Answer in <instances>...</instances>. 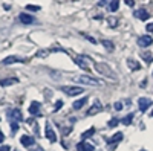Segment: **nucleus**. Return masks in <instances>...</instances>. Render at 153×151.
Returning a JSON list of instances; mask_svg holds the SVG:
<instances>
[{
  "mask_svg": "<svg viewBox=\"0 0 153 151\" xmlns=\"http://www.w3.org/2000/svg\"><path fill=\"white\" fill-rule=\"evenodd\" d=\"M61 107H63V101H57V102H55V108H54V111H58Z\"/></svg>",
  "mask_w": 153,
  "mask_h": 151,
  "instance_id": "26",
  "label": "nucleus"
},
{
  "mask_svg": "<svg viewBox=\"0 0 153 151\" xmlns=\"http://www.w3.org/2000/svg\"><path fill=\"white\" fill-rule=\"evenodd\" d=\"M75 82H80V84H87V85H103V81L95 80L92 77H87V75H80V77H74L72 78Z\"/></svg>",
  "mask_w": 153,
  "mask_h": 151,
  "instance_id": "1",
  "label": "nucleus"
},
{
  "mask_svg": "<svg viewBox=\"0 0 153 151\" xmlns=\"http://www.w3.org/2000/svg\"><path fill=\"white\" fill-rule=\"evenodd\" d=\"M84 37H86V38H87L89 41H91V43H94V44H97V40H95V38H92V37H89V35H84Z\"/></svg>",
  "mask_w": 153,
  "mask_h": 151,
  "instance_id": "31",
  "label": "nucleus"
},
{
  "mask_svg": "<svg viewBox=\"0 0 153 151\" xmlns=\"http://www.w3.org/2000/svg\"><path fill=\"white\" fill-rule=\"evenodd\" d=\"M127 66H129L132 70H138V69H141V64H139L138 61H135L133 58H129V60H127Z\"/></svg>",
  "mask_w": 153,
  "mask_h": 151,
  "instance_id": "18",
  "label": "nucleus"
},
{
  "mask_svg": "<svg viewBox=\"0 0 153 151\" xmlns=\"http://www.w3.org/2000/svg\"><path fill=\"white\" fill-rule=\"evenodd\" d=\"M19 18H20V21L25 23V24H32V23H34V17L29 15V14H20Z\"/></svg>",
  "mask_w": 153,
  "mask_h": 151,
  "instance_id": "16",
  "label": "nucleus"
},
{
  "mask_svg": "<svg viewBox=\"0 0 153 151\" xmlns=\"http://www.w3.org/2000/svg\"><path fill=\"white\" fill-rule=\"evenodd\" d=\"M101 44H103V46H104V47L109 50V52H112V50L115 49L113 43H112V41H109V40H106V38H104V40H101Z\"/></svg>",
  "mask_w": 153,
  "mask_h": 151,
  "instance_id": "20",
  "label": "nucleus"
},
{
  "mask_svg": "<svg viewBox=\"0 0 153 151\" xmlns=\"http://www.w3.org/2000/svg\"><path fill=\"white\" fill-rule=\"evenodd\" d=\"M20 142H22V145L23 147H32V145H35V141H34V137H31V136H22V139H20Z\"/></svg>",
  "mask_w": 153,
  "mask_h": 151,
  "instance_id": "9",
  "label": "nucleus"
},
{
  "mask_svg": "<svg viewBox=\"0 0 153 151\" xmlns=\"http://www.w3.org/2000/svg\"><path fill=\"white\" fill-rule=\"evenodd\" d=\"M29 113H31V115H34V116L40 115V102H37V101L31 102V105H29Z\"/></svg>",
  "mask_w": 153,
  "mask_h": 151,
  "instance_id": "11",
  "label": "nucleus"
},
{
  "mask_svg": "<svg viewBox=\"0 0 153 151\" xmlns=\"http://www.w3.org/2000/svg\"><path fill=\"white\" fill-rule=\"evenodd\" d=\"M141 151H146V150H141Z\"/></svg>",
  "mask_w": 153,
  "mask_h": 151,
  "instance_id": "38",
  "label": "nucleus"
},
{
  "mask_svg": "<svg viewBox=\"0 0 153 151\" xmlns=\"http://www.w3.org/2000/svg\"><path fill=\"white\" fill-rule=\"evenodd\" d=\"M0 151H9V145H2L0 147Z\"/></svg>",
  "mask_w": 153,
  "mask_h": 151,
  "instance_id": "32",
  "label": "nucleus"
},
{
  "mask_svg": "<svg viewBox=\"0 0 153 151\" xmlns=\"http://www.w3.org/2000/svg\"><path fill=\"white\" fill-rule=\"evenodd\" d=\"M76 150L78 151H94L95 147L92 144H87V142H80L78 145H76Z\"/></svg>",
  "mask_w": 153,
  "mask_h": 151,
  "instance_id": "12",
  "label": "nucleus"
},
{
  "mask_svg": "<svg viewBox=\"0 0 153 151\" xmlns=\"http://www.w3.org/2000/svg\"><path fill=\"white\" fill-rule=\"evenodd\" d=\"M117 23H118V21H117V18H109V24H110L112 28L117 26Z\"/></svg>",
  "mask_w": 153,
  "mask_h": 151,
  "instance_id": "29",
  "label": "nucleus"
},
{
  "mask_svg": "<svg viewBox=\"0 0 153 151\" xmlns=\"http://www.w3.org/2000/svg\"><path fill=\"white\" fill-rule=\"evenodd\" d=\"M109 8H110V11H112V12L118 11V8H120V0H112L110 5H109Z\"/></svg>",
  "mask_w": 153,
  "mask_h": 151,
  "instance_id": "22",
  "label": "nucleus"
},
{
  "mask_svg": "<svg viewBox=\"0 0 153 151\" xmlns=\"http://www.w3.org/2000/svg\"><path fill=\"white\" fill-rule=\"evenodd\" d=\"M152 116H153V111H152Z\"/></svg>",
  "mask_w": 153,
  "mask_h": 151,
  "instance_id": "37",
  "label": "nucleus"
},
{
  "mask_svg": "<svg viewBox=\"0 0 153 151\" xmlns=\"http://www.w3.org/2000/svg\"><path fill=\"white\" fill-rule=\"evenodd\" d=\"M138 104H139V110H141V111H147V108L152 105V99H149V98H139Z\"/></svg>",
  "mask_w": 153,
  "mask_h": 151,
  "instance_id": "6",
  "label": "nucleus"
},
{
  "mask_svg": "<svg viewBox=\"0 0 153 151\" xmlns=\"http://www.w3.org/2000/svg\"><path fill=\"white\" fill-rule=\"evenodd\" d=\"M115 110H117V111H120V110H123V102H120V101H118V102H115Z\"/></svg>",
  "mask_w": 153,
  "mask_h": 151,
  "instance_id": "27",
  "label": "nucleus"
},
{
  "mask_svg": "<svg viewBox=\"0 0 153 151\" xmlns=\"http://www.w3.org/2000/svg\"><path fill=\"white\" fill-rule=\"evenodd\" d=\"M123 137H124V134H123L121 131H120V133H115L112 137H109V139H107V144H109V145H113V144L123 141Z\"/></svg>",
  "mask_w": 153,
  "mask_h": 151,
  "instance_id": "14",
  "label": "nucleus"
},
{
  "mask_svg": "<svg viewBox=\"0 0 153 151\" xmlns=\"http://www.w3.org/2000/svg\"><path fill=\"white\" fill-rule=\"evenodd\" d=\"M86 102H87V98H81V99L75 101V102L72 104V108H74V110H80V108H83V107L86 105Z\"/></svg>",
  "mask_w": 153,
  "mask_h": 151,
  "instance_id": "17",
  "label": "nucleus"
},
{
  "mask_svg": "<svg viewBox=\"0 0 153 151\" xmlns=\"http://www.w3.org/2000/svg\"><path fill=\"white\" fill-rule=\"evenodd\" d=\"M106 2H109V0H100V5H106Z\"/></svg>",
  "mask_w": 153,
  "mask_h": 151,
  "instance_id": "36",
  "label": "nucleus"
},
{
  "mask_svg": "<svg viewBox=\"0 0 153 151\" xmlns=\"http://www.w3.org/2000/svg\"><path fill=\"white\" fill-rule=\"evenodd\" d=\"M126 3L129 5V6H133V5H135V2H133V0H126Z\"/></svg>",
  "mask_w": 153,
  "mask_h": 151,
  "instance_id": "34",
  "label": "nucleus"
},
{
  "mask_svg": "<svg viewBox=\"0 0 153 151\" xmlns=\"http://www.w3.org/2000/svg\"><path fill=\"white\" fill-rule=\"evenodd\" d=\"M135 17L144 21V20H149L150 14H149V12H147L146 9H138V11H135Z\"/></svg>",
  "mask_w": 153,
  "mask_h": 151,
  "instance_id": "13",
  "label": "nucleus"
},
{
  "mask_svg": "<svg viewBox=\"0 0 153 151\" xmlns=\"http://www.w3.org/2000/svg\"><path fill=\"white\" fill-rule=\"evenodd\" d=\"M94 133H95V128H89L87 131H84L83 136H81V137H83V141H84V139H89L91 136H94Z\"/></svg>",
  "mask_w": 153,
  "mask_h": 151,
  "instance_id": "23",
  "label": "nucleus"
},
{
  "mask_svg": "<svg viewBox=\"0 0 153 151\" xmlns=\"http://www.w3.org/2000/svg\"><path fill=\"white\" fill-rule=\"evenodd\" d=\"M152 43H153V38L150 35H143V37H139V38H138V44L141 47H149Z\"/></svg>",
  "mask_w": 153,
  "mask_h": 151,
  "instance_id": "5",
  "label": "nucleus"
},
{
  "mask_svg": "<svg viewBox=\"0 0 153 151\" xmlns=\"http://www.w3.org/2000/svg\"><path fill=\"white\" fill-rule=\"evenodd\" d=\"M46 137L49 139V142H55L57 141V136H55V131L52 130L49 124H46Z\"/></svg>",
  "mask_w": 153,
  "mask_h": 151,
  "instance_id": "10",
  "label": "nucleus"
},
{
  "mask_svg": "<svg viewBox=\"0 0 153 151\" xmlns=\"http://www.w3.org/2000/svg\"><path fill=\"white\" fill-rule=\"evenodd\" d=\"M101 110H103V105H101V102L97 99L95 102H94V105L91 107V110L87 111V115H89V116H94V115H97V113H100Z\"/></svg>",
  "mask_w": 153,
  "mask_h": 151,
  "instance_id": "7",
  "label": "nucleus"
},
{
  "mask_svg": "<svg viewBox=\"0 0 153 151\" xmlns=\"http://www.w3.org/2000/svg\"><path fill=\"white\" fill-rule=\"evenodd\" d=\"M3 141H5V134H3V131H2V130H0V144H2Z\"/></svg>",
  "mask_w": 153,
  "mask_h": 151,
  "instance_id": "33",
  "label": "nucleus"
},
{
  "mask_svg": "<svg viewBox=\"0 0 153 151\" xmlns=\"http://www.w3.org/2000/svg\"><path fill=\"white\" fill-rule=\"evenodd\" d=\"M61 92H65L68 96H76V95L83 93V89L81 87H75V85H63Z\"/></svg>",
  "mask_w": 153,
  "mask_h": 151,
  "instance_id": "3",
  "label": "nucleus"
},
{
  "mask_svg": "<svg viewBox=\"0 0 153 151\" xmlns=\"http://www.w3.org/2000/svg\"><path fill=\"white\" fill-rule=\"evenodd\" d=\"M95 69H97L101 75H104V77H107V78H112V80L117 78V75L113 73V70H112L107 64H103V63H95Z\"/></svg>",
  "mask_w": 153,
  "mask_h": 151,
  "instance_id": "2",
  "label": "nucleus"
},
{
  "mask_svg": "<svg viewBox=\"0 0 153 151\" xmlns=\"http://www.w3.org/2000/svg\"><path fill=\"white\" fill-rule=\"evenodd\" d=\"M118 124H120V121L113 118V119H110V121H109V127H117Z\"/></svg>",
  "mask_w": 153,
  "mask_h": 151,
  "instance_id": "25",
  "label": "nucleus"
},
{
  "mask_svg": "<svg viewBox=\"0 0 153 151\" xmlns=\"http://www.w3.org/2000/svg\"><path fill=\"white\" fill-rule=\"evenodd\" d=\"M12 63H25V60L22 57H16V55H11V57H6L5 60H2V64H12Z\"/></svg>",
  "mask_w": 153,
  "mask_h": 151,
  "instance_id": "8",
  "label": "nucleus"
},
{
  "mask_svg": "<svg viewBox=\"0 0 153 151\" xmlns=\"http://www.w3.org/2000/svg\"><path fill=\"white\" fill-rule=\"evenodd\" d=\"M32 151H45V150H43V148H42V147H35V148H34V150H32Z\"/></svg>",
  "mask_w": 153,
  "mask_h": 151,
  "instance_id": "35",
  "label": "nucleus"
},
{
  "mask_svg": "<svg viewBox=\"0 0 153 151\" xmlns=\"http://www.w3.org/2000/svg\"><path fill=\"white\" fill-rule=\"evenodd\" d=\"M84 60H86L84 57H80V55H78V57H75V60H74V61H75L76 64H78V66H80L84 72H89V66L86 64V61H84Z\"/></svg>",
  "mask_w": 153,
  "mask_h": 151,
  "instance_id": "15",
  "label": "nucleus"
},
{
  "mask_svg": "<svg viewBox=\"0 0 153 151\" xmlns=\"http://www.w3.org/2000/svg\"><path fill=\"white\" fill-rule=\"evenodd\" d=\"M26 9H29V11H40V6H34V5H28V6H26Z\"/></svg>",
  "mask_w": 153,
  "mask_h": 151,
  "instance_id": "28",
  "label": "nucleus"
},
{
  "mask_svg": "<svg viewBox=\"0 0 153 151\" xmlns=\"http://www.w3.org/2000/svg\"><path fill=\"white\" fill-rule=\"evenodd\" d=\"M132 121H133V113H129V115H127L126 118H123V119H121V122H123L124 125H130V124H132Z\"/></svg>",
  "mask_w": 153,
  "mask_h": 151,
  "instance_id": "21",
  "label": "nucleus"
},
{
  "mask_svg": "<svg viewBox=\"0 0 153 151\" xmlns=\"http://www.w3.org/2000/svg\"><path fill=\"white\" fill-rule=\"evenodd\" d=\"M146 29H147L149 32H153V23H149L147 26H146Z\"/></svg>",
  "mask_w": 153,
  "mask_h": 151,
  "instance_id": "30",
  "label": "nucleus"
},
{
  "mask_svg": "<svg viewBox=\"0 0 153 151\" xmlns=\"http://www.w3.org/2000/svg\"><path fill=\"white\" fill-rule=\"evenodd\" d=\"M143 58L146 60V63H147V64H150V63L153 61V57H152V54H147V52H144V54H143Z\"/></svg>",
  "mask_w": 153,
  "mask_h": 151,
  "instance_id": "24",
  "label": "nucleus"
},
{
  "mask_svg": "<svg viewBox=\"0 0 153 151\" xmlns=\"http://www.w3.org/2000/svg\"><path fill=\"white\" fill-rule=\"evenodd\" d=\"M8 118H9L12 122H22V121H23L22 110H20V108H12V110L8 113Z\"/></svg>",
  "mask_w": 153,
  "mask_h": 151,
  "instance_id": "4",
  "label": "nucleus"
},
{
  "mask_svg": "<svg viewBox=\"0 0 153 151\" xmlns=\"http://www.w3.org/2000/svg\"><path fill=\"white\" fill-rule=\"evenodd\" d=\"M17 82H19V80H17V78H6V80H2V81H0V85L6 87V85H12V84H17Z\"/></svg>",
  "mask_w": 153,
  "mask_h": 151,
  "instance_id": "19",
  "label": "nucleus"
}]
</instances>
